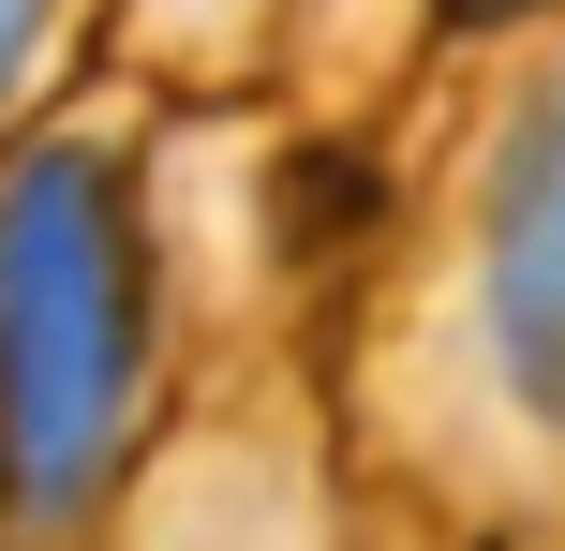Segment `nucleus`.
<instances>
[{
	"mask_svg": "<svg viewBox=\"0 0 565 551\" xmlns=\"http://www.w3.org/2000/svg\"><path fill=\"white\" fill-rule=\"evenodd\" d=\"M491 314H507V358L536 388V417H565V89L507 149V194H491Z\"/></svg>",
	"mask_w": 565,
	"mask_h": 551,
	"instance_id": "obj_2",
	"label": "nucleus"
},
{
	"mask_svg": "<svg viewBox=\"0 0 565 551\" xmlns=\"http://www.w3.org/2000/svg\"><path fill=\"white\" fill-rule=\"evenodd\" d=\"M135 417V239L89 149L0 179V447L30 507H89Z\"/></svg>",
	"mask_w": 565,
	"mask_h": 551,
	"instance_id": "obj_1",
	"label": "nucleus"
},
{
	"mask_svg": "<svg viewBox=\"0 0 565 551\" xmlns=\"http://www.w3.org/2000/svg\"><path fill=\"white\" fill-rule=\"evenodd\" d=\"M15 15H30V0H0V60H15Z\"/></svg>",
	"mask_w": 565,
	"mask_h": 551,
	"instance_id": "obj_3",
	"label": "nucleus"
}]
</instances>
